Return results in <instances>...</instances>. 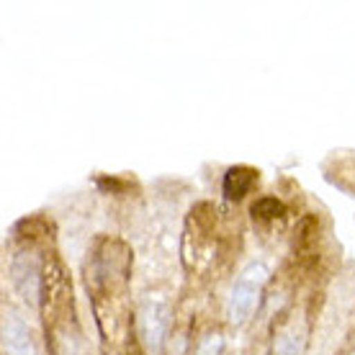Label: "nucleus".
Listing matches in <instances>:
<instances>
[{
  "label": "nucleus",
  "instance_id": "obj_1",
  "mask_svg": "<svg viewBox=\"0 0 355 355\" xmlns=\"http://www.w3.org/2000/svg\"><path fill=\"white\" fill-rule=\"evenodd\" d=\"M268 281V268L263 263H250L232 286L230 293V304H227V314L234 324H242V322L250 320V314L258 309V302L263 296V288H266Z\"/></svg>",
  "mask_w": 355,
  "mask_h": 355
},
{
  "label": "nucleus",
  "instance_id": "obj_2",
  "mask_svg": "<svg viewBox=\"0 0 355 355\" xmlns=\"http://www.w3.org/2000/svg\"><path fill=\"white\" fill-rule=\"evenodd\" d=\"M168 317H170V309L165 302H152L147 299L144 302V309H142V335L147 340V345L150 350H160V343L165 338V332H168Z\"/></svg>",
  "mask_w": 355,
  "mask_h": 355
},
{
  "label": "nucleus",
  "instance_id": "obj_3",
  "mask_svg": "<svg viewBox=\"0 0 355 355\" xmlns=\"http://www.w3.org/2000/svg\"><path fill=\"white\" fill-rule=\"evenodd\" d=\"M3 353L6 355H39L31 340V332L16 314L3 317Z\"/></svg>",
  "mask_w": 355,
  "mask_h": 355
},
{
  "label": "nucleus",
  "instance_id": "obj_4",
  "mask_svg": "<svg viewBox=\"0 0 355 355\" xmlns=\"http://www.w3.org/2000/svg\"><path fill=\"white\" fill-rule=\"evenodd\" d=\"M13 281H16L18 291L24 293V299L36 304V296L42 293V278H39V266L34 263V258H16Z\"/></svg>",
  "mask_w": 355,
  "mask_h": 355
},
{
  "label": "nucleus",
  "instance_id": "obj_5",
  "mask_svg": "<svg viewBox=\"0 0 355 355\" xmlns=\"http://www.w3.org/2000/svg\"><path fill=\"white\" fill-rule=\"evenodd\" d=\"M306 345V324L293 317L275 338V355H302Z\"/></svg>",
  "mask_w": 355,
  "mask_h": 355
},
{
  "label": "nucleus",
  "instance_id": "obj_6",
  "mask_svg": "<svg viewBox=\"0 0 355 355\" xmlns=\"http://www.w3.org/2000/svg\"><path fill=\"white\" fill-rule=\"evenodd\" d=\"M255 178H258V170L245 168V165L230 168L227 175H224V193H227V198H242L252 188Z\"/></svg>",
  "mask_w": 355,
  "mask_h": 355
},
{
  "label": "nucleus",
  "instance_id": "obj_7",
  "mask_svg": "<svg viewBox=\"0 0 355 355\" xmlns=\"http://www.w3.org/2000/svg\"><path fill=\"white\" fill-rule=\"evenodd\" d=\"M286 209L281 201H275V198H260L258 204H252V214L260 216V219H275V216H281Z\"/></svg>",
  "mask_w": 355,
  "mask_h": 355
}]
</instances>
